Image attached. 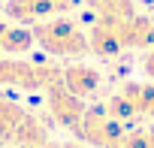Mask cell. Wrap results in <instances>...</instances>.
I'll return each mask as SVG.
<instances>
[{
	"label": "cell",
	"instance_id": "obj_7",
	"mask_svg": "<svg viewBox=\"0 0 154 148\" xmlns=\"http://www.w3.org/2000/svg\"><path fill=\"white\" fill-rule=\"evenodd\" d=\"M60 85H63L69 94H75V97L85 100V97H91V94L100 91V85H103V72H100L97 66H91V63L75 60V63L60 66Z\"/></svg>",
	"mask_w": 154,
	"mask_h": 148
},
{
	"label": "cell",
	"instance_id": "obj_4",
	"mask_svg": "<svg viewBox=\"0 0 154 148\" xmlns=\"http://www.w3.org/2000/svg\"><path fill=\"white\" fill-rule=\"evenodd\" d=\"M75 139L82 145H94V148H118L124 139V124H118L106 109H85L79 127L72 130Z\"/></svg>",
	"mask_w": 154,
	"mask_h": 148
},
{
	"label": "cell",
	"instance_id": "obj_17",
	"mask_svg": "<svg viewBox=\"0 0 154 148\" xmlns=\"http://www.w3.org/2000/svg\"><path fill=\"white\" fill-rule=\"evenodd\" d=\"M9 148H15V145H9Z\"/></svg>",
	"mask_w": 154,
	"mask_h": 148
},
{
	"label": "cell",
	"instance_id": "obj_12",
	"mask_svg": "<svg viewBox=\"0 0 154 148\" xmlns=\"http://www.w3.org/2000/svg\"><path fill=\"white\" fill-rule=\"evenodd\" d=\"M142 118L154 121V82L142 85Z\"/></svg>",
	"mask_w": 154,
	"mask_h": 148
},
{
	"label": "cell",
	"instance_id": "obj_15",
	"mask_svg": "<svg viewBox=\"0 0 154 148\" xmlns=\"http://www.w3.org/2000/svg\"><path fill=\"white\" fill-rule=\"evenodd\" d=\"M148 18H151V21H154V12H151V15H148Z\"/></svg>",
	"mask_w": 154,
	"mask_h": 148
},
{
	"label": "cell",
	"instance_id": "obj_13",
	"mask_svg": "<svg viewBox=\"0 0 154 148\" xmlns=\"http://www.w3.org/2000/svg\"><path fill=\"white\" fill-rule=\"evenodd\" d=\"M142 66H145V76H148V79L154 82V48H151V51L145 54V60H142Z\"/></svg>",
	"mask_w": 154,
	"mask_h": 148
},
{
	"label": "cell",
	"instance_id": "obj_9",
	"mask_svg": "<svg viewBox=\"0 0 154 148\" xmlns=\"http://www.w3.org/2000/svg\"><path fill=\"white\" fill-rule=\"evenodd\" d=\"M88 45H91V54H97V57H103V60L118 57V54L124 51V45H121L115 18H97L94 27L88 30Z\"/></svg>",
	"mask_w": 154,
	"mask_h": 148
},
{
	"label": "cell",
	"instance_id": "obj_3",
	"mask_svg": "<svg viewBox=\"0 0 154 148\" xmlns=\"http://www.w3.org/2000/svg\"><path fill=\"white\" fill-rule=\"evenodd\" d=\"M60 82V66L45 60H21V57H0V85L21 88V91H48Z\"/></svg>",
	"mask_w": 154,
	"mask_h": 148
},
{
	"label": "cell",
	"instance_id": "obj_5",
	"mask_svg": "<svg viewBox=\"0 0 154 148\" xmlns=\"http://www.w3.org/2000/svg\"><path fill=\"white\" fill-rule=\"evenodd\" d=\"M75 6V0H6L3 12L15 24H39L48 18H60Z\"/></svg>",
	"mask_w": 154,
	"mask_h": 148
},
{
	"label": "cell",
	"instance_id": "obj_16",
	"mask_svg": "<svg viewBox=\"0 0 154 148\" xmlns=\"http://www.w3.org/2000/svg\"><path fill=\"white\" fill-rule=\"evenodd\" d=\"M0 12H3V3H0Z\"/></svg>",
	"mask_w": 154,
	"mask_h": 148
},
{
	"label": "cell",
	"instance_id": "obj_6",
	"mask_svg": "<svg viewBox=\"0 0 154 148\" xmlns=\"http://www.w3.org/2000/svg\"><path fill=\"white\" fill-rule=\"evenodd\" d=\"M45 103H48L51 118H54L60 127H66V130H75V127H79V121H82V115H85L82 97L69 94L60 82H54V85L45 91Z\"/></svg>",
	"mask_w": 154,
	"mask_h": 148
},
{
	"label": "cell",
	"instance_id": "obj_11",
	"mask_svg": "<svg viewBox=\"0 0 154 148\" xmlns=\"http://www.w3.org/2000/svg\"><path fill=\"white\" fill-rule=\"evenodd\" d=\"M88 6L97 12V18H133L136 0H88Z\"/></svg>",
	"mask_w": 154,
	"mask_h": 148
},
{
	"label": "cell",
	"instance_id": "obj_10",
	"mask_svg": "<svg viewBox=\"0 0 154 148\" xmlns=\"http://www.w3.org/2000/svg\"><path fill=\"white\" fill-rule=\"evenodd\" d=\"M36 45L33 39V30L24 27V24H6V33H3V54L9 57H18L24 51H30Z\"/></svg>",
	"mask_w": 154,
	"mask_h": 148
},
{
	"label": "cell",
	"instance_id": "obj_14",
	"mask_svg": "<svg viewBox=\"0 0 154 148\" xmlns=\"http://www.w3.org/2000/svg\"><path fill=\"white\" fill-rule=\"evenodd\" d=\"M3 33H6V21H0V54H3Z\"/></svg>",
	"mask_w": 154,
	"mask_h": 148
},
{
	"label": "cell",
	"instance_id": "obj_1",
	"mask_svg": "<svg viewBox=\"0 0 154 148\" xmlns=\"http://www.w3.org/2000/svg\"><path fill=\"white\" fill-rule=\"evenodd\" d=\"M0 142L6 148L9 145H15V148H36V145L48 142V130H45V124L36 115L21 109L15 100L0 97Z\"/></svg>",
	"mask_w": 154,
	"mask_h": 148
},
{
	"label": "cell",
	"instance_id": "obj_2",
	"mask_svg": "<svg viewBox=\"0 0 154 148\" xmlns=\"http://www.w3.org/2000/svg\"><path fill=\"white\" fill-rule=\"evenodd\" d=\"M33 39L39 48H45L51 57H85L91 51L88 45V33L69 21V18H48L30 27Z\"/></svg>",
	"mask_w": 154,
	"mask_h": 148
},
{
	"label": "cell",
	"instance_id": "obj_8",
	"mask_svg": "<svg viewBox=\"0 0 154 148\" xmlns=\"http://www.w3.org/2000/svg\"><path fill=\"white\" fill-rule=\"evenodd\" d=\"M118 124H133L136 118H142V85L127 82L118 94H112L103 106Z\"/></svg>",
	"mask_w": 154,
	"mask_h": 148
}]
</instances>
